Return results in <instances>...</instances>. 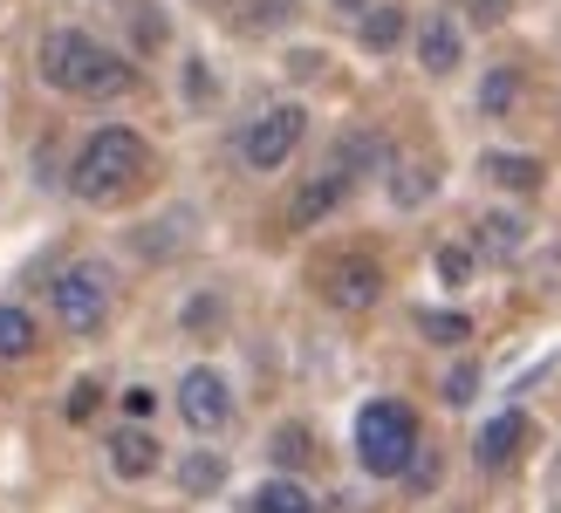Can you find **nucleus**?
I'll return each mask as SVG.
<instances>
[{"label":"nucleus","instance_id":"nucleus-9","mask_svg":"<svg viewBox=\"0 0 561 513\" xmlns=\"http://www.w3.org/2000/svg\"><path fill=\"white\" fill-rule=\"evenodd\" d=\"M520 445H527V418H520V411H500L486 432L472 438V459H480L486 472H500V466H514V452H520Z\"/></svg>","mask_w":561,"mask_h":513},{"label":"nucleus","instance_id":"nucleus-21","mask_svg":"<svg viewBox=\"0 0 561 513\" xmlns=\"http://www.w3.org/2000/svg\"><path fill=\"white\" fill-rule=\"evenodd\" d=\"M438 281L445 288H466L472 281V247H438Z\"/></svg>","mask_w":561,"mask_h":513},{"label":"nucleus","instance_id":"nucleus-27","mask_svg":"<svg viewBox=\"0 0 561 513\" xmlns=\"http://www.w3.org/2000/svg\"><path fill=\"white\" fill-rule=\"evenodd\" d=\"M500 14H507V0H472V21H486V27H493Z\"/></svg>","mask_w":561,"mask_h":513},{"label":"nucleus","instance_id":"nucleus-4","mask_svg":"<svg viewBox=\"0 0 561 513\" xmlns=\"http://www.w3.org/2000/svg\"><path fill=\"white\" fill-rule=\"evenodd\" d=\"M55 322H62L69 335H96L110 322V274L96 261L55 274Z\"/></svg>","mask_w":561,"mask_h":513},{"label":"nucleus","instance_id":"nucleus-17","mask_svg":"<svg viewBox=\"0 0 561 513\" xmlns=\"http://www.w3.org/2000/svg\"><path fill=\"white\" fill-rule=\"evenodd\" d=\"M247 513H316V500H308L295 479H267V487L247 500Z\"/></svg>","mask_w":561,"mask_h":513},{"label":"nucleus","instance_id":"nucleus-13","mask_svg":"<svg viewBox=\"0 0 561 513\" xmlns=\"http://www.w3.org/2000/svg\"><path fill=\"white\" fill-rule=\"evenodd\" d=\"M480 253L486 261H520L527 253V219L520 213H486L480 219Z\"/></svg>","mask_w":561,"mask_h":513},{"label":"nucleus","instance_id":"nucleus-6","mask_svg":"<svg viewBox=\"0 0 561 513\" xmlns=\"http://www.w3.org/2000/svg\"><path fill=\"white\" fill-rule=\"evenodd\" d=\"M179 418H185L199 438L227 432V424H233V390H227V377H219V369H185V384H179Z\"/></svg>","mask_w":561,"mask_h":513},{"label":"nucleus","instance_id":"nucleus-8","mask_svg":"<svg viewBox=\"0 0 561 513\" xmlns=\"http://www.w3.org/2000/svg\"><path fill=\"white\" fill-rule=\"evenodd\" d=\"M343 198H350V171H316V179H308V185L295 192L288 219H295V226H322L335 206H343Z\"/></svg>","mask_w":561,"mask_h":513},{"label":"nucleus","instance_id":"nucleus-20","mask_svg":"<svg viewBox=\"0 0 561 513\" xmlns=\"http://www.w3.org/2000/svg\"><path fill=\"white\" fill-rule=\"evenodd\" d=\"M417 329H425L432 342H445V350L472 335V322H466V316H453V308H425V316H417Z\"/></svg>","mask_w":561,"mask_h":513},{"label":"nucleus","instance_id":"nucleus-14","mask_svg":"<svg viewBox=\"0 0 561 513\" xmlns=\"http://www.w3.org/2000/svg\"><path fill=\"white\" fill-rule=\"evenodd\" d=\"M356 42L370 48V55L398 48V42H404V8H377V0H370V8L356 14Z\"/></svg>","mask_w":561,"mask_h":513},{"label":"nucleus","instance_id":"nucleus-11","mask_svg":"<svg viewBox=\"0 0 561 513\" xmlns=\"http://www.w3.org/2000/svg\"><path fill=\"white\" fill-rule=\"evenodd\" d=\"M480 171H486L500 192H541V179H548L541 158H527V151H486Z\"/></svg>","mask_w":561,"mask_h":513},{"label":"nucleus","instance_id":"nucleus-28","mask_svg":"<svg viewBox=\"0 0 561 513\" xmlns=\"http://www.w3.org/2000/svg\"><path fill=\"white\" fill-rule=\"evenodd\" d=\"M335 8H343V14H363V8H370V0H335Z\"/></svg>","mask_w":561,"mask_h":513},{"label":"nucleus","instance_id":"nucleus-3","mask_svg":"<svg viewBox=\"0 0 561 513\" xmlns=\"http://www.w3.org/2000/svg\"><path fill=\"white\" fill-rule=\"evenodd\" d=\"M411 452H417V418H411V404L377 397V404L356 411V459H363V472L398 479L411 466Z\"/></svg>","mask_w":561,"mask_h":513},{"label":"nucleus","instance_id":"nucleus-15","mask_svg":"<svg viewBox=\"0 0 561 513\" xmlns=\"http://www.w3.org/2000/svg\"><path fill=\"white\" fill-rule=\"evenodd\" d=\"M27 350H35V316L14 301H0V363H21Z\"/></svg>","mask_w":561,"mask_h":513},{"label":"nucleus","instance_id":"nucleus-1","mask_svg":"<svg viewBox=\"0 0 561 513\" xmlns=\"http://www.w3.org/2000/svg\"><path fill=\"white\" fill-rule=\"evenodd\" d=\"M42 82L62 96H124L137 82V69L117 48H103L96 35H82V27H55L42 42Z\"/></svg>","mask_w":561,"mask_h":513},{"label":"nucleus","instance_id":"nucleus-2","mask_svg":"<svg viewBox=\"0 0 561 513\" xmlns=\"http://www.w3.org/2000/svg\"><path fill=\"white\" fill-rule=\"evenodd\" d=\"M145 164H151L145 137H137V130H124V124H103V130L90 137V145L76 151L69 185H76L82 198H96V206H110V198H124L137 179H145Z\"/></svg>","mask_w":561,"mask_h":513},{"label":"nucleus","instance_id":"nucleus-12","mask_svg":"<svg viewBox=\"0 0 561 513\" xmlns=\"http://www.w3.org/2000/svg\"><path fill=\"white\" fill-rule=\"evenodd\" d=\"M110 472H117V479H151L158 472V438L137 432V424L117 432V438H110Z\"/></svg>","mask_w":561,"mask_h":513},{"label":"nucleus","instance_id":"nucleus-16","mask_svg":"<svg viewBox=\"0 0 561 513\" xmlns=\"http://www.w3.org/2000/svg\"><path fill=\"white\" fill-rule=\"evenodd\" d=\"M438 192V171L432 164H390V198L411 213V206H425V198Z\"/></svg>","mask_w":561,"mask_h":513},{"label":"nucleus","instance_id":"nucleus-24","mask_svg":"<svg viewBox=\"0 0 561 513\" xmlns=\"http://www.w3.org/2000/svg\"><path fill=\"white\" fill-rule=\"evenodd\" d=\"M438 390H445V404H472V397H480V369L459 363V369H453V377H445Z\"/></svg>","mask_w":561,"mask_h":513},{"label":"nucleus","instance_id":"nucleus-19","mask_svg":"<svg viewBox=\"0 0 561 513\" xmlns=\"http://www.w3.org/2000/svg\"><path fill=\"white\" fill-rule=\"evenodd\" d=\"M514 103H520V69H493L480 82V110H486V117H507Z\"/></svg>","mask_w":561,"mask_h":513},{"label":"nucleus","instance_id":"nucleus-18","mask_svg":"<svg viewBox=\"0 0 561 513\" xmlns=\"http://www.w3.org/2000/svg\"><path fill=\"white\" fill-rule=\"evenodd\" d=\"M179 487L185 493H219L227 487V459H219V452H192V459L179 466Z\"/></svg>","mask_w":561,"mask_h":513},{"label":"nucleus","instance_id":"nucleus-25","mask_svg":"<svg viewBox=\"0 0 561 513\" xmlns=\"http://www.w3.org/2000/svg\"><path fill=\"white\" fill-rule=\"evenodd\" d=\"M124 411H130V418H151V411H158V397L137 384V390H124Z\"/></svg>","mask_w":561,"mask_h":513},{"label":"nucleus","instance_id":"nucleus-5","mask_svg":"<svg viewBox=\"0 0 561 513\" xmlns=\"http://www.w3.org/2000/svg\"><path fill=\"white\" fill-rule=\"evenodd\" d=\"M301 130H308V110H301V103H274V110H261V117L247 124V137H240L247 171H280V164L295 158Z\"/></svg>","mask_w":561,"mask_h":513},{"label":"nucleus","instance_id":"nucleus-23","mask_svg":"<svg viewBox=\"0 0 561 513\" xmlns=\"http://www.w3.org/2000/svg\"><path fill=\"white\" fill-rule=\"evenodd\" d=\"M274 459L280 466H308V432H301V424H280V432H274Z\"/></svg>","mask_w":561,"mask_h":513},{"label":"nucleus","instance_id":"nucleus-22","mask_svg":"<svg viewBox=\"0 0 561 513\" xmlns=\"http://www.w3.org/2000/svg\"><path fill=\"white\" fill-rule=\"evenodd\" d=\"M96 404H103V384H90V377H82V384H69V424H90L96 418Z\"/></svg>","mask_w":561,"mask_h":513},{"label":"nucleus","instance_id":"nucleus-26","mask_svg":"<svg viewBox=\"0 0 561 513\" xmlns=\"http://www.w3.org/2000/svg\"><path fill=\"white\" fill-rule=\"evenodd\" d=\"M219 322V301H192L185 308V329H213Z\"/></svg>","mask_w":561,"mask_h":513},{"label":"nucleus","instance_id":"nucleus-7","mask_svg":"<svg viewBox=\"0 0 561 513\" xmlns=\"http://www.w3.org/2000/svg\"><path fill=\"white\" fill-rule=\"evenodd\" d=\"M322 295H329V308H343V316H363V308H377V295H383V267L350 253V261H335L322 274Z\"/></svg>","mask_w":561,"mask_h":513},{"label":"nucleus","instance_id":"nucleus-10","mask_svg":"<svg viewBox=\"0 0 561 513\" xmlns=\"http://www.w3.org/2000/svg\"><path fill=\"white\" fill-rule=\"evenodd\" d=\"M459 55H466V42H459V27L445 14H432L425 27H417V69H425V76H453Z\"/></svg>","mask_w":561,"mask_h":513}]
</instances>
